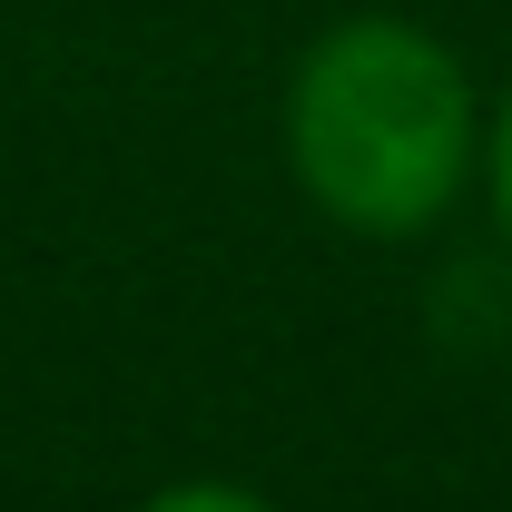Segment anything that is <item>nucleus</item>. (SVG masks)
<instances>
[{
    "label": "nucleus",
    "mask_w": 512,
    "mask_h": 512,
    "mask_svg": "<svg viewBox=\"0 0 512 512\" xmlns=\"http://www.w3.org/2000/svg\"><path fill=\"white\" fill-rule=\"evenodd\" d=\"M296 188L355 237H424L473 178V79L424 20L355 10L286 79Z\"/></svg>",
    "instance_id": "nucleus-1"
},
{
    "label": "nucleus",
    "mask_w": 512,
    "mask_h": 512,
    "mask_svg": "<svg viewBox=\"0 0 512 512\" xmlns=\"http://www.w3.org/2000/svg\"><path fill=\"white\" fill-rule=\"evenodd\" d=\"M138 512H276V503L247 493V483H168V493H148Z\"/></svg>",
    "instance_id": "nucleus-2"
},
{
    "label": "nucleus",
    "mask_w": 512,
    "mask_h": 512,
    "mask_svg": "<svg viewBox=\"0 0 512 512\" xmlns=\"http://www.w3.org/2000/svg\"><path fill=\"white\" fill-rule=\"evenodd\" d=\"M483 178H493V207H503V227H512V89H503V109H493V138H483Z\"/></svg>",
    "instance_id": "nucleus-3"
}]
</instances>
